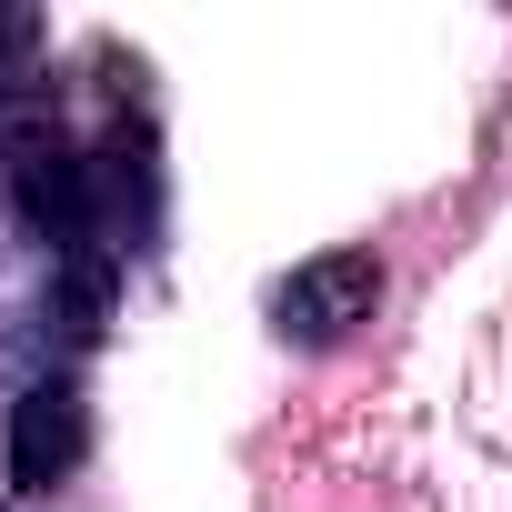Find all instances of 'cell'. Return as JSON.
Segmentation results:
<instances>
[{"instance_id": "obj_1", "label": "cell", "mask_w": 512, "mask_h": 512, "mask_svg": "<svg viewBox=\"0 0 512 512\" xmlns=\"http://www.w3.org/2000/svg\"><path fill=\"white\" fill-rule=\"evenodd\" d=\"M11 211L31 221V241L51 262H81V251H111V221H101V161L61 131H21L11 141Z\"/></svg>"}, {"instance_id": "obj_2", "label": "cell", "mask_w": 512, "mask_h": 512, "mask_svg": "<svg viewBox=\"0 0 512 512\" xmlns=\"http://www.w3.org/2000/svg\"><path fill=\"white\" fill-rule=\"evenodd\" d=\"M372 312H382V262H372V251H322V262H302V272L272 292V332L302 342V352L352 342Z\"/></svg>"}, {"instance_id": "obj_3", "label": "cell", "mask_w": 512, "mask_h": 512, "mask_svg": "<svg viewBox=\"0 0 512 512\" xmlns=\"http://www.w3.org/2000/svg\"><path fill=\"white\" fill-rule=\"evenodd\" d=\"M91 452V402L81 382H21L11 392V432H0V462H11V492H61Z\"/></svg>"}, {"instance_id": "obj_4", "label": "cell", "mask_w": 512, "mask_h": 512, "mask_svg": "<svg viewBox=\"0 0 512 512\" xmlns=\"http://www.w3.org/2000/svg\"><path fill=\"white\" fill-rule=\"evenodd\" d=\"M111 302H121V251H81V262H51L41 322H51L71 352H91V342L111 332Z\"/></svg>"}, {"instance_id": "obj_5", "label": "cell", "mask_w": 512, "mask_h": 512, "mask_svg": "<svg viewBox=\"0 0 512 512\" xmlns=\"http://www.w3.org/2000/svg\"><path fill=\"white\" fill-rule=\"evenodd\" d=\"M41 61V11H21V0H0V91H11L21 71Z\"/></svg>"}]
</instances>
